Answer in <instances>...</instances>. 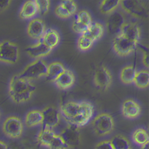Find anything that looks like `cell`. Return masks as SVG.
Here are the masks:
<instances>
[{
	"label": "cell",
	"instance_id": "obj_1",
	"mask_svg": "<svg viewBox=\"0 0 149 149\" xmlns=\"http://www.w3.org/2000/svg\"><path fill=\"white\" fill-rule=\"evenodd\" d=\"M61 114L70 125L78 128L87 124L94 114V106L87 101H68L61 106Z\"/></svg>",
	"mask_w": 149,
	"mask_h": 149
},
{
	"label": "cell",
	"instance_id": "obj_2",
	"mask_svg": "<svg viewBox=\"0 0 149 149\" xmlns=\"http://www.w3.org/2000/svg\"><path fill=\"white\" fill-rule=\"evenodd\" d=\"M36 89V88L30 81L16 74L10 81L8 94L14 103H22L30 100Z\"/></svg>",
	"mask_w": 149,
	"mask_h": 149
},
{
	"label": "cell",
	"instance_id": "obj_3",
	"mask_svg": "<svg viewBox=\"0 0 149 149\" xmlns=\"http://www.w3.org/2000/svg\"><path fill=\"white\" fill-rule=\"evenodd\" d=\"M92 128L95 133L99 136L109 134L112 132L114 128V122L112 116L107 113L98 114L92 121Z\"/></svg>",
	"mask_w": 149,
	"mask_h": 149
},
{
	"label": "cell",
	"instance_id": "obj_4",
	"mask_svg": "<svg viewBox=\"0 0 149 149\" xmlns=\"http://www.w3.org/2000/svg\"><path fill=\"white\" fill-rule=\"evenodd\" d=\"M47 72V65L41 59H37L32 62L24 68L19 76L30 81V80L38 79L41 77L46 76Z\"/></svg>",
	"mask_w": 149,
	"mask_h": 149
},
{
	"label": "cell",
	"instance_id": "obj_5",
	"mask_svg": "<svg viewBox=\"0 0 149 149\" xmlns=\"http://www.w3.org/2000/svg\"><path fill=\"white\" fill-rule=\"evenodd\" d=\"M138 42L126 38L120 33L113 39V48L114 52L120 56L125 57L133 52L136 48Z\"/></svg>",
	"mask_w": 149,
	"mask_h": 149
},
{
	"label": "cell",
	"instance_id": "obj_6",
	"mask_svg": "<svg viewBox=\"0 0 149 149\" xmlns=\"http://www.w3.org/2000/svg\"><path fill=\"white\" fill-rule=\"evenodd\" d=\"M19 60V48L11 41H5L0 44V61L14 64Z\"/></svg>",
	"mask_w": 149,
	"mask_h": 149
},
{
	"label": "cell",
	"instance_id": "obj_7",
	"mask_svg": "<svg viewBox=\"0 0 149 149\" xmlns=\"http://www.w3.org/2000/svg\"><path fill=\"white\" fill-rule=\"evenodd\" d=\"M23 123L20 118L11 116L7 118L3 123L2 130L8 136L13 139L19 138L22 134Z\"/></svg>",
	"mask_w": 149,
	"mask_h": 149
},
{
	"label": "cell",
	"instance_id": "obj_8",
	"mask_svg": "<svg viewBox=\"0 0 149 149\" xmlns=\"http://www.w3.org/2000/svg\"><path fill=\"white\" fill-rule=\"evenodd\" d=\"M59 135L69 148H74L81 144V132L78 127L69 124Z\"/></svg>",
	"mask_w": 149,
	"mask_h": 149
},
{
	"label": "cell",
	"instance_id": "obj_9",
	"mask_svg": "<svg viewBox=\"0 0 149 149\" xmlns=\"http://www.w3.org/2000/svg\"><path fill=\"white\" fill-rule=\"evenodd\" d=\"M112 76L111 72L103 66L97 67L94 74V83L95 86L102 91H106L111 86Z\"/></svg>",
	"mask_w": 149,
	"mask_h": 149
},
{
	"label": "cell",
	"instance_id": "obj_10",
	"mask_svg": "<svg viewBox=\"0 0 149 149\" xmlns=\"http://www.w3.org/2000/svg\"><path fill=\"white\" fill-rule=\"evenodd\" d=\"M120 5L126 13L138 19H144L148 15L147 8L140 1H120Z\"/></svg>",
	"mask_w": 149,
	"mask_h": 149
},
{
	"label": "cell",
	"instance_id": "obj_11",
	"mask_svg": "<svg viewBox=\"0 0 149 149\" xmlns=\"http://www.w3.org/2000/svg\"><path fill=\"white\" fill-rule=\"evenodd\" d=\"M92 24V19L90 13L86 10L78 12L76 18L72 23V30L78 34H82Z\"/></svg>",
	"mask_w": 149,
	"mask_h": 149
},
{
	"label": "cell",
	"instance_id": "obj_12",
	"mask_svg": "<svg viewBox=\"0 0 149 149\" xmlns=\"http://www.w3.org/2000/svg\"><path fill=\"white\" fill-rule=\"evenodd\" d=\"M44 128L52 129L57 126L61 120V114L56 108L52 106H47L42 111Z\"/></svg>",
	"mask_w": 149,
	"mask_h": 149
},
{
	"label": "cell",
	"instance_id": "obj_13",
	"mask_svg": "<svg viewBox=\"0 0 149 149\" xmlns=\"http://www.w3.org/2000/svg\"><path fill=\"white\" fill-rule=\"evenodd\" d=\"M76 3L72 0L62 1L55 9V13L61 19H67L73 16L77 11Z\"/></svg>",
	"mask_w": 149,
	"mask_h": 149
},
{
	"label": "cell",
	"instance_id": "obj_14",
	"mask_svg": "<svg viewBox=\"0 0 149 149\" xmlns=\"http://www.w3.org/2000/svg\"><path fill=\"white\" fill-rule=\"evenodd\" d=\"M27 35L30 38L36 40H41L45 33V23L41 19L36 18L31 20L27 26Z\"/></svg>",
	"mask_w": 149,
	"mask_h": 149
},
{
	"label": "cell",
	"instance_id": "obj_15",
	"mask_svg": "<svg viewBox=\"0 0 149 149\" xmlns=\"http://www.w3.org/2000/svg\"><path fill=\"white\" fill-rule=\"evenodd\" d=\"M141 107L135 100L128 99L123 102L122 105L123 115L129 119H135L141 114Z\"/></svg>",
	"mask_w": 149,
	"mask_h": 149
},
{
	"label": "cell",
	"instance_id": "obj_16",
	"mask_svg": "<svg viewBox=\"0 0 149 149\" xmlns=\"http://www.w3.org/2000/svg\"><path fill=\"white\" fill-rule=\"evenodd\" d=\"M120 33L126 38L136 41V42H139L141 37V31H140V27L136 23L134 22L124 23L123 25L121 27Z\"/></svg>",
	"mask_w": 149,
	"mask_h": 149
},
{
	"label": "cell",
	"instance_id": "obj_17",
	"mask_svg": "<svg viewBox=\"0 0 149 149\" xmlns=\"http://www.w3.org/2000/svg\"><path fill=\"white\" fill-rule=\"evenodd\" d=\"M74 81H75V77L72 72L65 69V70L54 81V84L58 89L61 90H67L70 89L74 85Z\"/></svg>",
	"mask_w": 149,
	"mask_h": 149
},
{
	"label": "cell",
	"instance_id": "obj_18",
	"mask_svg": "<svg viewBox=\"0 0 149 149\" xmlns=\"http://www.w3.org/2000/svg\"><path fill=\"white\" fill-rule=\"evenodd\" d=\"M25 51L30 57L33 58L39 59L41 58L47 56L51 52L52 49L48 47L41 41H39L36 45L27 47Z\"/></svg>",
	"mask_w": 149,
	"mask_h": 149
},
{
	"label": "cell",
	"instance_id": "obj_19",
	"mask_svg": "<svg viewBox=\"0 0 149 149\" xmlns=\"http://www.w3.org/2000/svg\"><path fill=\"white\" fill-rule=\"evenodd\" d=\"M125 23V18L123 15L120 12H114L111 13L107 21V27H108L109 32L111 34L120 33V29L123 24Z\"/></svg>",
	"mask_w": 149,
	"mask_h": 149
},
{
	"label": "cell",
	"instance_id": "obj_20",
	"mask_svg": "<svg viewBox=\"0 0 149 149\" xmlns=\"http://www.w3.org/2000/svg\"><path fill=\"white\" fill-rule=\"evenodd\" d=\"M103 33H104V27L103 24L98 22H95L92 23L90 27L81 35L84 36L94 43L95 41L101 38Z\"/></svg>",
	"mask_w": 149,
	"mask_h": 149
},
{
	"label": "cell",
	"instance_id": "obj_21",
	"mask_svg": "<svg viewBox=\"0 0 149 149\" xmlns=\"http://www.w3.org/2000/svg\"><path fill=\"white\" fill-rule=\"evenodd\" d=\"M41 41L52 49L58 45L60 41V36L56 30L48 29L47 30H45V33L41 38Z\"/></svg>",
	"mask_w": 149,
	"mask_h": 149
},
{
	"label": "cell",
	"instance_id": "obj_22",
	"mask_svg": "<svg viewBox=\"0 0 149 149\" xmlns=\"http://www.w3.org/2000/svg\"><path fill=\"white\" fill-rule=\"evenodd\" d=\"M37 13H38V10L36 1L30 0L23 5L19 13V17L22 19H33Z\"/></svg>",
	"mask_w": 149,
	"mask_h": 149
},
{
	"label": "cell",
	"instance_id": "obj_23",
	"mask_svg": "<svg viewBox=\"0 0 149 149\" xmlns=\"http://www.w3.org/2000/svg\"><path fill=\"white\" fill-rule=\"evenodd\" d=\"M65 70L64 66L60 62H52L47 65V72L46 78L47 81L54 82L58 77Z\"/></svg>",
	"mask_w": 149,
	"mask_h": 149
},
{
	"label": "cell",
	"instance_id": "obj_24",
	"mask_svg": "<svg viewBox=\"0 0 149 149\" xmlns=\"http://www.w3.org/2000/svg\"><path fill=\"white\" fill-rule=\"evenodd\" d=\"M25 123L27 127H34L42 125L43 123V115L42 112L38 110H32L26 115Z\"/></svg>",
	"mask_w": 149,
	"mask_h": 149
},
{
	"label": "cell",
	"instance_id": "obj_25",
	"mask_svg": "<svg viewBox=\"0 0 149 149\" xmlns=\"http://www.w3.org/2000/svg\"><path fill=\"white\" fill-rule=\"evenodd\" d=\"M56 135L52 129L43 128L38 135V141L40 145L48 148Z\"/></svg>",
	"mask_w": 149,
	"mask_h": 149
},
{
	"label": "cell",
	"instance_id": "obj_26",
	"mask_svg": "<svg viewBox=\"0 0 149 149\" xmlns=\"http://www.w3.org/2000/svg\"><path fill=\"white\" fill-rule=\"evenodd\" d=\"M134 84L140 89H146L149 84V72L148 70H142L137 71L135 74Z\"/></svg>",
	"mask_w": 149,
	"mask_h": 149
},
{
	"label": "cell",
	"instance_id": "obj_27",
	"mask_svg": "<svg viewBox=\"0 0 149 149\" xmlns=\"http://www.w3.org/2000/svg\"><path fill=\"white\" fill-rule=\"evenodd\" d=\"M136 69L133 65H128L122 69L120 72V80L123 84H131L134 83L136 74Z\"/></svg>",
	"mask_w": 149,
	"mask_h": 149
},
{
	"label": "cell",
	"instance_id": "obj_28",
	"mask_svg": "<svg viewBox=\"0 0 149 149\" xmlns=\"http://www.w3.org/2000/svg\"><path fill=\"white\" fill-rule=\"evenodd\" d=\"M114 149H131V145L127 138L120 134H118L110 140Z\"/></svg>",
	"mask_w": 149,
	"mask_h": 149
},
{
	"label": "cell",
	"instance_id": "obj_29",
	"mask_svg": "<svg viewBox=\"0 0 149 149\" xmlns=\"http://www.w3.org/2000/svg\"><path fill=\"white\" fill-rule=\"evenodd\" d=\"M120 4V0H104L100 3V10L103 14H109L119 6Z\"/></svg>",
	"mask_w": 149,
	"mask_h": 149
},
{
	"label": "cell",
	"instance_id": "obj_30",
	"mask_svg": "<svg viewBox=\"0 0 149 149\" xmlns=\"http://www.w3.org/2000/svg\"><path fill=\"white\" fill-rule=\"evenodd\" d=\"M132 140L138 146H142L148 142V134L144 129H137L132 134Z\"/></svg>",
	"mask_w": 149,
	"mask_h": 149
},
{
	"label": "cell",
	"instance_id": "obj_31",
	"mask_svg": "<svg viewBox=\"0 0 149 149\" xmlns=\"http://www.w3.org/2000/svg\"><path fill=\"white\" fill-rule=\"evenodd\" d=\"M49 149H69L68 146L66 145L61 136L59 134H56L53 140L48 146Z\"/></svg>",
	"mask_w": 149,
	"mask_h": 149
},
{
	"label": "cell",
	"instance_id": "obj_32",
	"mask_svg": "<svg viewBox=\"0 0 149 149\" xmlns=\"http://www.w3.org/2000/svg\"><path fill=\"white\" fill-rule=\"evenodd\" d=\"M93 42L89 38L85 37L83 35H80V37L78 39V47L81 51H87L90 49L93 45Z\"/></svg>",
	"mask_w": 149,
	"mask_h": 149
},
{
	"label": "cell",
	"instance_id": "obj_33",
	"mask_svg": "<svg viewBox=\"0 0 149 149\" xmlns=\"http://www.w3.org/2000/svg\"><path fill=\"white\" fill-rule=\"evenodd\" d=\"M37 7H38V13L41 15H45L49 10L50 2L49 0H36Z\"/></svg>",
	"mask_w": 149,
	"mask_h": 149
},
{
	"label": "cell",
	"instance_id": "obj_34",
	"mask_svg": "<svg viewBox=\"0 0 149 149\" xmlns=\"http://www.w3.org/2000/svg\"><path fill=\"white\" fill-rule=\"evenodd\" d=\"M95 149H114V148L111 146V142L109 140H103L97 143Z\"/></svg>",
	"mask_w": 149,
	"mask_h": 149
},
{
	"label": "cell",
	"instance_id": "obj_35",
	"mask_svg": "<svg viewBox=\"0 0 149 149\" xmlns=\"http://www.w3.org/2000/svg\"><path fill=\"white\" fill-rule=\"evenodd\" d=\"M10 4V1H8V0H5V1L0 0V12L3 11L4 10L8 8Z\"/></svg>",
	"mask_w": 149,
	"mask_h": 149
},
{
	"label": "cell",
	"instance_id": "obj_36",
	"mask_svg": "<svg viewBox=\"0 0 149 149\" xmlns=\"http://www.w3.org/2000/svg\"><path fill=\"white\" fill-rule=\"evenodd\" d=\"M143 65L145 67H149V58H148V50L146 51V52L145 53L144 52V56H143Z\"/></svg>",
	"mask_w": 149,
	"mask_h": 149
},
{
	"label": "cell",
	"instance_id": "obj_37",
	"mask_svg": "<svg viewBox=\"0 0 149 149\" xmlns=\"http://www.w3.org/2000/svg\"><path fill=\"white\" fill-rule=\"evenodd\" d=\"M0 149H8L6 143L2 140H0Z\"/></svg>",
	"mask_w": 149,
	"mask_h": 149
},
{
	"label": "cell",
	"instance_id": "obj_38",
	"mask_svg": "<svg viewBox=\"0 0 149 149\" xmlns=\"http://www.w3.org/2000/svg\"><path fill=\"white\" fill-rule=\"evenodd\" d=\"M148 142L140 146V149H148Z\"/></svg>",
	"mask_w": 149,
	"mask_h": 149
}]
</instances>
